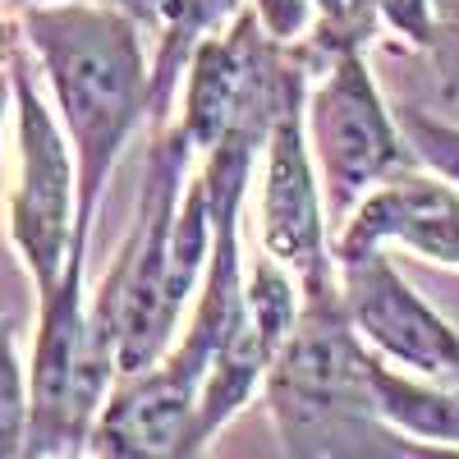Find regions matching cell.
Here are the masks:
<instances>
[{"instance_id":"obj_1","label":"cell","mask_w":459,"mask_h":459,"mask_svg":"<svg viewBox=\"0 0 459 459\" xmlns=\"http://www.w3.org/2000/svg\"><path fill=\"white\" fill-rule=\"evenodd\" d=\"M19 32L56 92L60 125L79 166V239L92 244V221L115 161L152 110L143 23L97 0H47L19 5Z\"/></svg>"},{"instance_id":"obj_2","label":"cell","mask_w":459,"mask_h":459,"mask_svg":"<svg viewBox=\"0 0 459 459\" xmlns=\"http://www.w3.org/2000/svg\"><path fill=\"white\" fill-rule=\"evenodd\" d=\"M303 308L294 331L266 368V409L294 459H413L428 446L386 423L372 386L377 354L350 322L340 276L299 290Z\"/></svg>"},{"instance_id":"obj_3","label":"cell","mask_w":459,"mask_h":459,"mask_svg":"<svg viewBox=\"0 0 459 459\" xmlns=\"http://www.w3.org/2000/svg\"><path fill=\"white\" fill-rule=\"evenodd\" d=\"M198 152L179 125L152 129L134 225L110 276L88 299L92 331L115 350L120 372L157 363L179 331L184 303L175 294V216L188 188V161Z\"/></svg>"},{"instance_id":"obj_4","label":"cell","mask_w":459,"mask_h":459,"mask_svg":"<svg viewBox=\"0 0 459 459\" xmlns=\"http://www.w3.org/2000/svg\"><path fill=\"white\" fill-rule=\"evenodd\" d=\"M88 239L74 244V257L51 294L37 299V340L28 368V459L83 455L92 423L120 377L115 350L92 331L88 317Z\"/></svg>"},{"instance_id":"obj_5","label":"cell","mask_w":459,"mask_h":459,"mask_svg":"<svg viewBox=\"0 0 459 459\" xmlns=\"http://www.w3.org/2000/svg\"><path fill=\"white\" fill-rule=\"evenodd\" d=\"M313 83V65L299 42H276L262 28L253 0L235 19L207 32L184 69V110L179 129L194 152H212L230 134H253L266 143L276 115Z\"/></svg>"},{"instance_id":"obj_6","label":"cell","mask_w":459,"mask_h":459,"mask_svg":"<svg viewBox=\"0 0 459 459\" xmlns=\"http://www.w3.org/2000/svg\"><path fill=\"white\" fill-rule=\"evenodd\" d=\"M313 166L326 194V212L340 225L381 179L418 166L413 147L400 129V115L381 101V88L368 69L363 47L340 51L317 79L308 83L303 101Z\"/></svg>"},{"instance_id":"obj_7","label":"cell","mask_w":459,"mask_h":459,"mask_svg":"<svg viewBox=\"0 0 459 459\" xmlns=\"http://www.w3.org/2000/svg\"><path fill=\"white\" fill-rule=\"evenodd\" d=\"M14 83V138H19V179L10 194V239L37 285V299L51 294L79 244V166L65 125L51 115L32 83L23 56H10Z\"/></svg>"},{"instance_id":"obj_8","label":"cell","mask_w":459,"mask_h":459,"mask_svg":"<svg viewBox=\"0 0 459 459\" xmlns=\"http://www.w3.org/2000/svg\"><path fill=\"white\" fill-rule=\"evenodd\" d=\"M216 344L184 326L170 350L138 372H120L92 423L88 455L106 459H188V432Z\"/></svg>"},{"instance_id":"obj_9","label":"cell","mask_w":459,"mask_h":459,"mask_svg":"<svg viewBox=\"0 0 459 459\" xmlns=\"http://www.w3.org/2000/svg\"><path fill=\"white\" fill-rule=\"evenodd\" d=\"M299 308H303L299 281L272 253H262L244 272L239 313H235V322H230L221 350H216V363L203 381L194 432H188V455H203L225 432V423H235V418L244 413V404L262 391L266 368H272L276 350L285 344V335L299 322Z\"/></svg>"},{"instance_id":"obj_10","label":"cell","mask_w":459,"mask_h":459,"mask_svg":"<svg viewBox=\"0 0 459 459\" xmlns=\"http://www.w3.org/2000/svg\"><path fill=\"white\" fill-rule=\"evenodd\" d=\"M303 101L308 92H299L281 115L272 134L262 143V253H272L285 272L299 281V290L335 281V248L326 235V194L313 166L308 147V125H303Z\"/></svg>"},{"instance_id":"obj_11","label":"cell","mask_w":459,"mask_h":459,"mask_svg":"<svg viewBox=\"0 0 459 459\" xmlns=\"http://www.w3.org/2000/svg\"><path fill=\"white\" fill-rule=\"evenodd\" d=\"M340 299L350 322L368 340L377 359H386L418 377H441L459 359V326L446 322L432 303L418 294L386 248H368L354 257H335Z\"/></svg>"},{"instance_id":"obj_12","label":"cell","mask_w":459,"mask_h":459,"mask_svg":"<svg viewBox=\"0 0 459 459\" xmlns=\"http://www.w3.org/2000/svg\"><path fill=\"white\" fill-rule=\"evenodd\" d=\"M409 248L437 266L459 272V184L441 179L437 170H400L381 179L372 194L340 221L335 257H354L368 248Z\"/></svg>"},{"instance_id":"obj_13","label":"cell","mask_w":459,"mask_h":459,"mask_svg":"<svg viewBox=\"0 0 459 459\" xmlns=\"http://www.w3.org/2000/svg\"><path fill=\"white\" fill-rule=\"evenodd\" d=\"M244 0H161L157 14V60H152V110L147 125L161 129L170 125V101L184 83V69L194 60L198 42L216 32L225 19L239 14Z\"/></svg>"},{"instance_id":"obj_14","label":"cell","mask_w":459,"mask_h":459,"mask_svg":"<svg viewBox=\"0 0 459 459\" xmlns=\"http://www.w3.org/2000/svg\"><path fill=\"white\" fill-rule=\"evenodd\" d=\"M372 386L386 423L400 428L418 446H446L459 450V395L437 377L400 372L395 363H372Z\"/></svg>"},{"instance_id":"obj_15","label":"cell","mask_w":459,"mask_h":459,"mask_svg":"<svg viewBox=\"0 0 459 459\" xmlns=\"http://www.w3.org/2000/svg\"><path fill=\"white\" fill-rule=\"evenodd\" d=\"M28 441V372L14 350V326L0 317V459L23 455Z\"/></svg>"},{"instance_id":"obj_16","label":"cell","mask_w":459,"mask_h":459,"mask_svg":"<svg viewBox=\"0 0 459 459\" xmlns=\"http://www.w3.org/2000/svg\"><path fill=\"white\" fill-rule=\"evenodd\" d=\"M395 115H400V129L413 147L418 166H428L441 179L459 184V125L432 120V115L418 110V106H395Z\"/></svg>"},{"instance_id":"obj_17","label":"cell","mask_w":459,"mask_h":459,"mask_svg":"<svg viewBox=\"0 0 459 459\" xmlns=\"http://www.w3.org/2000/svg\"><path fill=\"white\" fill-rule=\"evenodd\" d=\"M377 23L395 32L404 47L428 51L432 47V0H368Z\"/></svg>"},{"instance_id":"obj_18","label":"cell","mask_w":459,"mask_h":459,"mask_svg":"<svg viewBox=\"0 0 459 459\" xmlns=\"http://www.w3.org/2000/svg\"><path fill=\"white\" fill-rule=\"evenodd\" d=\"M423 56H432L446 92L459 97V0H432V47Z\"/></svg>"},{"instance_id":"obj_19","label":"cell","mask_w":459,"mask_h":459,"mask_svg":"<svg viewBox=\"0 0 459 459\" xmlns=\"http://www.w3.org/2000/svg\"><path fill=\"white\" fill-rule=\"evenodd\" d=\"M14 5H47V0H14ZM97 5H115L134 14L143 28H157V14H161V0H97Z\"/></svg>"},{"instance_id":"obj_20","label":"cell","mask_w":459,"mask_h":459,"mask_svg":"<svg viewBox=\"0 0 459 459\" xmlns=\"http://www.w3.org/2000/svg\"><path fill=\"white\" fill-rule=\"evenodd\" d=\"M10 110H14V83H10V65H0V134H5Z\"/></svg>"},{"instance_id":"obj_21","label":"cell","mask_w":459,"mask_h":459,"mask_svg":"<svg viewBox=\"0 0 459 459\" xmlns=\"http://www.w3.org/2000/svg\"><path fill=\"white\" fill-rule=\"evenodd\" d=\"M10 56H14V32H10L5 19H0V65H10Z\"/></svg>"},{"instance_id":"obj_22","label":"cell","mask_w":459,"mask_h":459,"mask_svg":"<svg viewBox=\"0 0 459 459\" xmlns=\"http://www.w3.org/2000/svg\"><path fill=\"white\" fill-rule=\"evenodd\" d=\"M437 381H446V386H450V391L459 395V359H455V363H450V368H446V372H441Z\"/></svg>"}]
</instances>
